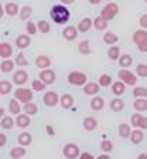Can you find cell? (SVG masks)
<instances>
[{
    "label": "cell",
    "mask_w": 147,
    "mask_h": 159,
    "mask_svg": "<svg viewBox=\"0 0 147 159\" xmlns=\"http://www.w3.org/2000/svg\"><path fill=\"white\" fill-rule=\"evenodd\" d=\"M50 16H51L52 21L57 24H65L68 23L69 20V10L67 9L65 6H62V4H57V6H54L51 9V11H50Z\"/></svg>",
    "instance_id": "cell-1"
},
{
    "label": "cell",
    "mask_w": 147,
    "mask_h": 159,
    "mask_svg": "<svg viewBox=\"0 0 147 159\" xmlns=\"http://www.w3.org/2000/svg\"><path fill=\"white\" fill-rule=\"evenodd\" d=\"M118 13H119V6L116 3H113V2H109V3L102 9L101 17L105 19L106 21H110V20H113L115 17L118 16Z\"/></svg>",
    "instance_id": "cell-2"
},
{
    "label": "cell",
    "mask_w": 147,
    "mask_h": 159,
    "mask_svg": "<svg viewBox=\"0 0 147 159\" xmlns=\"http://www.w3.org/2000/svg\"><path fill=\"white\" fill-rule=\"evenodd\" d=\"M86 81H88V77L82 71H71L68 74V83L72 84V85H78V87L85 85Z\"/></svg>",
    "instance_id": "cell-3"
},
{
    "label": "cell",
    "mask_w": 147,
    "mask_h": 159,
    "mask_svg": "<svg viewBox=\"0 0 147 159\" xmlns=\"http://www.w3.org/2000/svg\"><path fill=\"white\" fill-rule=\"evenodd\" d=\"M118 77H119V81H122L124 85H132L133 87V85H136V83H137V77L126 68L120 70V71L118 73Z\"/></svg>",
    "instance_id": "cell-4"
},
{
    "label": "cell",
    "mask_w": 147,
    "mask_h": 159,
    "mask_svg": "<svg viewBox=\"0 0 147 159\" xmlns=\"http://www.w3.org/2000/svg\"><path fill=\"white\" fill-rule=\"evenodd\" d=\"M14 98H16L19 102H23V104L31 102V99H33V91H30L28 88H17L16 91H14Z\"/></svg>",
    "instance_id": "cell-5"
},
{
    "label": "cell",
    "mask_w": 147,
    "mask_h": 159,
    "mask_svg": "<svg viewBox=\"0 0 147 159\" xmlns=\"http://www.w3.org/2000/svg\"><path fill=\"white\" fill-rule=\"evenodd\" d=\"M57 80V74L55 71H52V70H41V73H40V81H43L45 85H51V84L55 83Z\"/></svg>",
    "instance_id": "cell-6"
},
{
    "label": "cell",
    "mask_w": 147,
    "mask_h": 159,
    "mask_svg": "<svg viewBox=\"0 0 147 159\" xmlns=\"http://www.w3.org/2000/svg\"><path fill=\"white\" fill-rule=\"evenodd\" d=\"M62 152H64V156L67 159H76L79 156V153H81V151H79L78 145H75V143H67L64 146Z\"/></svg>",
    "instance_id": "cell-7"
},
{
    "label": "cell",
    "mask_w": 147,
    "mask_h": 159,
    "mask_svg": "<svg viewBox=\"0 0 147 159\" xmlns=\"http://www.w3.org/2000/svg\"><path fill=\"white\" fill-rule=\"evenodd\" d=\"M132 126L139 129H147V116H143L141 114H133L132 115Z\"/></svg>",
    "instance_id": "cell-8"
},
{
    "label": "cell",
    "mask_w": 147,
    "mask_h": 159,
    "mask_svg": "<svg viewBox=\"0 0 147 159\" xmlns=\"http://www.w3.org/2000/svg\"><path fill=\"white\" fill-rule=\"evenodd\" d=\"M43 101L47 107H51L52 108V107H55L57 104H59V97L55 91H47V93L44 94Z\"/></svg>",
    "instance_id": "cell-9"
},
{
    "label": "cell",
    "mask_w": 147,
    "mask_h": 159,
    "mask_svg": "<svg viewBox=\"0 0 147 159\" xmlns=\"http://www.w3.org/2000/svg\"><path fill=\"white\" fill-rule=\"evenodd\" d=\"M62 37L67 40V41H74V40L78 37V30L74 26H67L62 31Z\"/></svg>",
    "instance_id": "cell-10"
},
{
    "label": "cell",
    "mask_w": 147,
    "mask_h": 159,
    "mask_svg": "<svg viewBox=\"0 0 147 159\" xmlns=\"http://www.w3.org/2000/svg\"><path fill=\"white\" fill-rule=\"evenodd\" d=\"M27 80H28V74H27L24 70H17L16 73L13 74V81H14V84H17V85L26 84Z\"/></svg>",
    "instance_id": "cell-11"
},
{
    "label": "cell",
    "mask_w": 147,
    "mask_h": 159,
    "mask_svg": "<svg viewBox=\"0 0 147 159\" xmlns=\"http://www.w3.org/2000/svg\"><path fill=\"white\" fill-rule=\"evenodd\" d=\"M14 124H16L19 128H27V126L31 124V119H30V116L27 115V114H19V115L16 116V121H14Z\"/></svg>",
    "instance_id": "cell-12"
},
{
    "label": "cell",
    "mask_w": 147,
    "mask_h": 159,
    "mask_svg": "<svg viewBox=\"0 0 147 159\" xmlns=\"http://www.w3.org/2000/svg\"><path fill=\"white\" fill-rule=\"evenodd\" d=\"M30 44H31V39H30V36H27V34H20V36L16 37V46L19 47V48L24 50V48H27Z\"/></svg>",
    "instance_id": "cell-13"
},
{
    "label": "cell",
    "mask_w": 147,
    "mask_h": 159,
    "mask_svg": "<svg viewBox=\"0 0 147 159\" xmlns=\"http://www.w3.org/2000/svg\"><path fill=\"white\" fill-rule=\"evenodd\" d=\"M143 139H144V134L141 129L136 128L134 131H132L130 132V141L132 143H134V145H139V143L143 142Z\"/></svg>",
    "instance_id": "cell-14"
},
{
    "label": "cell",
    "mask_w": 147,
    "mask_h": 159,
    "mask_svg": "<svg viewBox=\"0 0 147 159\" xmlns=\"http://www.w3.org/2000/svg\"><path fill=\"white\" fill-rule=\"evenodd\" d=\"M3 9H4V13H6L7 16H10V17L17 16V13L20 11V7L17 6V3H14V2H9Z\"/></svg>",
    "instance_id": "cell-15"
},
{
    "label": "cell",
    "mask_w": 147,
    "mask_h": 159,
    "mask_svg": "<svg viewBox=\"0 0 147 159\" xmlns=\"http://www.w3.org/2000/svg\"><path fill=\"white\" fill-rule=\"evenodd\" d=\"M91 27H92V20L89 17H85V19H82L78 23L76 30H78V33H86V31L91 30Z\"/></svg>",
    "instance_id": "cell-16"
},
{
    "label": "cell",
    "mask_w": 147,
    "mask_h": 159,
    "mask_svg": "<svg viewBox=\"0 0 147 159\" xmlns=\"http://www.w3.org/2000/svg\"><path fill=\"white\" fill-rule=\"evenodd\" d=\"M17 142H19L20 146H28L30 143L33 142V136L28 132H21L17 136Z\"/></svg>",
    "instance_id": "cell-17"
},
{
    "label": "cell",
    "mask_w": 147,
    "mask_h": 159,
    "mask_svg": "<svg viewBox=\"0 0 147 159\" xmlns=\"http://www.w3.org/2000/svg\"><path fill=\"white\" fill-rule=\"evenodd\" d=\"M13 54V48L10 46L9 43H0V57L4 60L10 58Z\"/></svg>",
    "instance_id": "cell-18"
},
{
    "label": "cell",
    "mask_w": 147,
    "mask_h": 159,
    "mask_svg": "<svg viewBox=\"0 0 147 159\" xmlns=\"http://www.w3.org/2000/svg\"><path fill=\"white\" fill-rule=\"evenodd\" d=\"M59 104L64 109H69L72 105H74V97L71 94H64V95L59 98Z\"/></svg>",
    "instance_id": "cell-19"
},
{
    "label": "cell",
    "mask_w": 147,
    "mask_h": 159,
    "mask_svg": "<svg viewBox=\"0 0 147 159\" xmlns=\"http://www.w3.org/2000/svg\"><path fill=\"white\" fill-rule=\"evenodd\" d=\"M99 84H96V83H88V84H85V87H84V93L86 94V95H93L95 97L96 94L99 93Z\"/></svg>",
    "instance_id": "cell-20"
},
{
    "label": "cell",
    "mask_w": 147,
    "mask_h": 159,
    "mask_svg": "<svg viewBox=\"0 0 147 159\" xmlns=\"http://www.w3.org/2000/svg\"><path fill=\"white\" fill-rule=\"evenodd\" d=\"M36 66L41 70H45L51 66V60H50V57H47V56H38L36 58Z\"/></svg>",
    "instance_id": "cell-21"
},
{
    "label": "cell",
    "mask_w": 147,
    "mask_h": 159,
    "mask_svg": "<svg viewBox=\"0 0 147 159\" xmlns=\"http://www.w3.org/2000/svg\"><path fill=\"white\" fill-rule=\"evenodd\" d=\"M105 107V101L102 97H98L95 95L93 98L91 99V108L93 109V111H102Z\"/></svg>",
    "instance_id": "cell-22"
},
{
    "label": "cell",
    "mask_w": 147,
    "mask_h": 159,
    "mask_svg": "<svg viewBox=\"0 0 147 159\" xmlns=\"http://www.w3.org/2000/svg\"><path fill=\"white\" fill-rule=\"evenodd\" d=\"M133 108L137 112H144L147 111V98H136L133 102Z\"/></svg>",
    "instance_id": "cell-23"
},
{
    "label": "cell",
    "mask_w": 147,
    "mask_h": 159,
    "mask_svg": "<svg viewBox=\"0 0 147 159\" xmlns=\"http://www.w3.org/2000/svg\"><path fill=\"white\" fill-rule=\"evenodd\" d=\"M82 125H84V128H85L86 131H93V129H96V126H98V121H96V118H93V116H86V118L84 119Z\"/></svg>",
    "instance_id": "cell-24"
},
{
    "label": "cell",
    "mask_w": 147,
    "mask_h": 159,
    "mask_svg": "<svg viewBox=\"0 0 147 159\" xmlns=\"http://www.w3.org/2000/svg\"><path fill=\"white\" fill-rule=\"evenodd\" d=\"M24 155H26V148H24V146L19 145L10 151V158L11 159H21Z\"/></svg>",
    "instance_id": "cell-25"
},
{
    "label": "cell",
    "mask_w": 147,
    "mask_h": 159,
    "mask_svg": "<svg viewBox=\"0 0 147 159\" xmlns=\"http://www.w3.org/2000/svg\"><path fill=\"white\" fill-rule=\"evenodd\" d=\"M133 41H134L136 46L140 44V43H143V41H147V31L146 30H137V31H134Z\"/></svg>",
    "instance_id": "cell-26"
},
{
    "label": "cell",
    "mask_w": 147,
    "mask_h": 159,
    "mask_svg": "<svg viewBox=\"0 0 147 159\" xmlns=\"http://www.w3.org/2000/svg\"><path fill=\"white\" fill-rule=\"evenodd\" d=\"M9 111H10V114H13V115H16V116L20 114V111H21V105H20V102L16 98H13V99H10L9 101Z\"/></svg>",
    "instance_id": "cell-27"
},
{
    "label": "cell",
    "mask_w": 147,
    "mask_h": 159,
    "mask_svg": "<svg viewBox=\"0 0 147 159\" xmlns=\"http://www.w3.org/2000/svg\"><path fill=\"white\" fill-rule=\"evenodd\" d=\"M92 26L95 27V29L98 30V31H103V30L108 29V21H106L105 19H102V17L99 16V17H96V19L93 20V21H92Z\"/></svg>",
    "instance_id": "cell-28"
},
{
    "label": "cell",
    "mask_w": 147,
    "mask_h": 159,
    "mask_svg": "<svg viewBox=\"0 0 147 159\" xmlns=\"http://www.w3.org/2000/svg\"><path fill=\"white\" fill-rule=\"evenodd\" d=\"M23 111H24V114L31 116V115H36V114L38 112V107H37L34 102H27V104H24Z\"/></svg>",
    "instance_id": "cell-29"
},
{
    "label": "cell",
    "mask_w": 147,
    "mask_h": 159,
    "mask_svg": "<svg viewBox=\"0 0 147 159\" xmlns=\"http://www.w3.org/2000/svg\"><path fill=\"white\" fill-rule=\"evenodd\" d=\"M119 41V37L116 36L115 33H106V34H103V43L105 44H108V46H115V44Z\"/></svg>",
    "instance_id": "cell-30"
},
{
    "label": "cell",
    "mask_w": 147,
    "mask_h": 159,
    "mask_svg": "<svg viewBox=\"0 0 147 159\" xmlns=\"http://www.w3.org/2000/svg\"><path fill=\"white\" fill-rule=\"evenodd\" d=\"M124 89H126V85H124L122 81H116V83H112V93L115 95H122L124 93Z\"/></svg>",
    "instance_id": "cell-31"
},
{
    "label": "cell",
    "mask_w": 147,
    "mask_h": 159,
    "mask_svg": "<svg viewBox=\"0 0 147 159\" xmlns=\"http://www.w3.org/2000/svg\"><path fill=\"white\" fill-rule=\"evenodd\" d=\"M109 105H110V109L113 112H119V111H122V109L124 108V102L120 98H113Z\"/></svg>",
    "instance_id": "cell-32"
},
{
    "label": "cell",
    "mask_w": 147,
    "mask_h": 159,
    "mask_svg": "<svg viewBox=\"0 0 147 159\" xmlns=\"http://www.w3.org/2000/svg\"><path fill=\"white\" fill-rule=\"evenodd\" d=\"M11 89H13V85L10 81H0V95H7V94L11 93Z\"/></svg>",
    "instance_id": "cell-33"
},
{
    "label": "cell",
    "mask_w": 147,
    "mask_h": 159,
    "mask_svg": "<svg viewBox=\"0 0 147 159\" xmlns=\"http://www.w3.org/2000/svg\"><path fill=\"white\" fill-rule=\"evenodd\" d=\"M78 50H79V53H81V54H84V56H88V54L92 53L91 43H89L88 40H84V41H81V43H79Z\"/></svg>",
    "instance_id": "cell-34"
},
{
    "label": "cell",
    "mask_w": 147,
    "mask_h": 159,
    "mask_svg": "<svg viewBox=\"0 0 147 159\" xmlns=\"http://www.w3.org/2000/svg\"><path fill=\"white\" fill-rule=\"evenodd\" d=\"M13 68H14V61H11L10 58L3 60L2 64H0V70H2L3 73H11Z\"/></svg>",
    "instance_id": "cell-35"
},
{
    "label": "cell",
    "mask_w": 147,
    "mask_h": 159,
    "mask_svg": "<svg viewBox=\"0 0 147 159\" xmlns=\"http://www.w3.org/2000/svg\"><path fill=\"white\" fill-rule=\"evenodd\" d=\"M19 14H20V19L26 21V20H28L30 17H31V14H33V9H31L30 6H24V7L20 9Z\"/></svg>",
    "instance_id": "cell-36"
},
{
    "label": "cell",
    "mask_w": 147,
    "mask_h": 159,
    "mask_svg": "<svg viewBox=\"0 0 147 159\" xmlns=\"http://www.w3.org/2000/svg\"><path fill=\"white\" fill-rule=\"evenodd\" d=\"M132 63H133V58H132L129 54H123V56L119 57V64H120L122 68H128V67H130Z\"/></svg>",
    "instance_id": "cell-37"
},
{
    "label": "cell",
    "mask_w": 147,
    "mask_h": 159,
    "mask_svg": "<svg viewBox=\"0 0 147 159\" xmlns=\"http://www.w3.org/2000/svg\"><path fill=\"white\" fill-rule=\"evenodd\" d=\"M108 57L110 60H118L120 57V48L118 46H110L108 50Z\"/></svg>",
    "instance_id": "cell-38"
},
{
    "label": "cell",
    "mask_w": 147,
    "mask_h": 159,
    "mask_svg": "<svg viewBox=\"0 0 147 159\" xmlns=\"http://www.w3.org/2000/svg\"><path fill=\"white\" fill-rule=\"evenodd\" d=\"M130 125H128V124H120L119 125V135L122 136V138H129L130 136Z\"/></svg>",
    "instance_id": "cell-39"
},
{
    "label": "cell",
    "mask_w": 147,
    "mask_h": 159,
    "mask_svg": "<svg viewBox=\"0 0 147 159\" xmlns=\"http://www.w3.org/2000/svg\"><path fill=\"white\" fill-rule=\"evenodd\" d=\"M37 30H40V33L47 34V33H50L51 26H50L48 21H45V20H41V21H38V23H37Z\"/></svg>",
    "instance_id": "cell-40"
},
{
    "label": "cell",
    "mask_w": 147,
    "mask_h": 159,
    "mask_svg": "<svg viewBox=\"0 0 147 159\" xmlns=\"http://www.w3.org/2000/svg\"><path fill=\"white\" fill-rule=\"evenodd\" d=\"M0 125H2V128L3 129H11L14 126V119L11 118V116H3Z\"/></svg>",
    "instance_id": "cell-41"
},
{
    "label": "cell",
    "mask_w": 147,
    "mask_h": 159,
    "mask_svg": "<svg viewBox=\"0 0 147 159\" xmlns=\"http://www.w3.org/2000/svg\"><path fill=\"white\" fill-rule=\"evenodd\" d=\"M112 77L110 75H108V74H102L101 77H99V87H109V85H112Z\"/></svg>",
    "instance_id": "cell-42"
},
{
    "label": "cell",
    "mask_w": 147,
    "mask_h": 159,
    "mask_svg": "<svg viewBox=\"0 0 147 159\" xmlns=\"http://www.w3.org/2000/svg\"><path fill=\"white\" fill-rule=\"evenodd\" d=\"M101 149L103 151V153L112 152V149H113V143H112V141H109V139H103V141L101 142Z\"/></svg>",
    "instance_id": "cell-43"
},
{
    "label": "cell",
    "mask_w": 147,
    "mask_h": 159,
    "mask_svg": "<svg viewBox=\"0 0 147 159\" xmlns=\"http://www.w3.org/2000/svg\"><path fill=\"white\" fill-rule=\"evenodd\" d=\"M133 95L136 98H147V88H144V87H136L133 89Z\"/></svg>",
    "instance_id": "cell-44"
},
{
    "label": "cell",
    "mask_w": 147,
    "mask_h": 159,
    "mask_svg": "<svg viewBox=\"0 0 147 159\" xmlns=\"http://www.w3.org/2000/svg\"><path fill=\"white\" fill-rule=\"evenodd\" d=\"M14 64H17L19 67H26V66H28V60L26 58V56L23 53H20V54H17L16 60H14Z\"/></svg>",
    "instance_id": "cell-45"
},
{
    "label": "cell",
    "mask_w": 147,
    "mask_h": 159,
    "mask_svg": "<svg viewBox=\"0 0 147 159\" xmlns=\"http://www.w3.org/2000/svg\"><path fill=\"white\" fill-rule=\"evenodd\" d=\"M45 84L43 83V81H40V80H34L33 83H31V88L34 89V91H44L45 89Z\"/></svg>",
    "instance_id": "cell-46"
},
{
    "label": "cell",
    "mask_w": 147,
    "mask_h": 159,
    "mask_svg": "<svg viewBox=\"0 0 147 159\" xmlns=\"http://www.w3.org/2000/svg\"><path fill=\"white\" fill-rule=\"evenodd\" d=\"M136 74L139 77H147V66L146 64H139L136 68Z\"/></svg>",
    "instance_id": "cell-47"
},
{
    "label": "cell",
    "mask_w": 147,
    "mask_h": 159,
    "mask_svg": "<svg viewBox=\"0 0 147 159\" xmlns=\"http://www.w3.org/2000/svg\"><path fill=\"white\" fill-rule=\"evenodd\" d=\"M26 30H27V33H28V36H33V34L37 33V24L33 23V21H28L26 26Z\"/></svg>",
    "instance_id": "cell-48"
},
{
    "label": "cell",
    "mask_w": 147,
    "mask_h": 159,
    "mask_svg": "<svg viewBox=\"0 0 147 159\" xmlns=\"http://www.w3.org/2000/svg\"><path fill=\"white\" fill-rule=\"evenodd\" d=\"M78 158L79 159H95V156L92 155V153H89V152H82V153H79Z\"/></svg>",
    "instance_id": "cell-49"
},
{
    "label": "cell",
    "mask_w": 147,
    "mask_h": 159,
    "mask_svg": "<svg viewBox=\"0 0 147 159\" xmlns=\"http://www.w3.org/2000/svg\"><path fill=\"white\" fill-rule=\"evenodd\" d=\"M139 23H140V26L143 27V29H147V14H143V16L140 17Z\"/></svg>",
    "instance_id": "cell-50"
},
{
    "label": "cell",
    "mask_w": 147,
    "mask_h": 159,
    "mask_svg": "<svg viewBox=\"0 0 147 159\" xmlns=\"http://www.w3.org/2000/svg\"><path fill=\"white\" fill-rule=\"evenodd\" d=\"M137 48H139V51H141V53H147V41H143V43L137 44Z\"/></svg>",
    "instance_id": "cell-51"
},
{
    "label": "cell",
    "mask_w": 147,
    "mask_h": 159,
    "mask_svg": "<svg viewBox=\"0 0 147 159\" xmlns=\"http://www.w3.org/2000/svg\"><path fill=\"white\" fill-rule=\"evenodd\" d=\"M6 143H7V136L4 135V134L0 132V148H3Z\"/></svg>",
    "instance_id": "cell-52"
},
{
    "label": "cell",
    "mask_w": 147,
    "mask_h": 159,
    "mask_svg": "<svg viewBox=\"0 0 147 159\" xmlns=\"http://www.w3.org/2000/svg\"><path fill=\"white\" fill-rule=\"evenodd\" d=\"M45 132L48 134L50 136H54V135H55V131H54V128H52L51 125H47V128H45Z\"/></svg>",
    "instance_id": "cell-53"
},
{
    "label": "cell",
    "mask_w": 147,
    "mask_h": 159,
    "mask_svg": "<svg viewBox=\"0 0 147 159\" xmlns=\"http://www.w3.org/2000/svg\"><path fill=\"white\" fill-rule=\"evenodd\" d=\"M96 159H110V156H109L108 153H102V155H99Z\"/></svg>",
    "instance_id": "cell-54"
},
{
    "label": "cell",
    "mask_w": 147,
    "mask_h": 159,
    "mask_svg": "<svg viewBox=\"0 0 147 159\" xmlns=\"http://www.w3.org/2000/svg\"><path fill=\"white\" fill-rule=\"evenodd\" d=\"M61 2H62V4H72L75 0H61Z\"/></svg>",
    "instance_id": "cell-55"
},
{
    "label": "cell",
    "mask_w": 147,
    "mask_h": 159,
    "mask_svg": "<svg viewBox=\"0 0 147 159\" xmlns=\"http://www.w3.org/2000/svg\"><path fill=\"white\" fill-rule=\"evenodd\" d=\"M3 16H4V9H3V6L0 4V19H2Z\"/></svg>",
    "instance_id": "cell-56"
},
{
    "label": "cell",
    "mask_w": 147,
    "mask_h": 159,
    "mask_svg": "<svg viewBox=\"0 0 147 159\" xmlns=\"http://www.w3.org/2000/svg\"><path fill=\"white\" fill-rule=\"evenodd\" d=\"M89 3L91 4H99L101 3V0H89Z\"/></svg>",
    "instance_id": "cell-57"
},
{
    "label": "cell",
    "mask_w": 147,
    "mask_h": 159,
    "mask_svg": "<svg viewBox=\"0 0 147 159\" xmlns=\"http://www.w3.org/2000/svg\"><path fill=\"white\" fill-rule=\"evenodd\" d=\"M146 158H147V155H146V153H140V155L137 156V159H146Z\"/></svg>",
    "instance_id": "cell-58"
},
{
    "label": "cell",
    "mask_w": 147,
    "mask_h": 159,
    "mask_svg": "<svg viewBox=\"0 0 147 159\" xmlns=\"http://www.w3.org/2000/svg\"><path fill=\"white\" fill-rule=\"evenodd\" d=\"M3 116H4V108L0 107V118H3Z\"/></svg>",
    "instance_id": "cell-59"
},
{
    "label": "cell",
    "mask_w": 147,
    "mask_h": 159,
    "mask_svg": "<svg viewBox=\"0 0 147 159\" xmlns=\"http://www.w3.org/2000/svg\"><path fill=\"white\" fill-rule=\"evenodd\" d=\"M146 3H147V0H146Z\"/></svg>",
    "instance_id": "cell-60"
},
{
    "label": "cell",
    "mask_w": 147,
    "mask_h": 159,
    "mask_svg": "<svg viewBox=\"0 0 147 159\" xmlns=\"http://www.w3.org/2000/svg\"><path fill=\"white\" fill-rule=\"evenodd\" d=\"M109 2H110V0H109Z\"/></svg>",
    "instance_id": "cell-61"
},
{
    "label": "cell",
    "mask_w": 147,
    "mask_h": 159,
    "mask_svg": "<svg viewBox=\"0 0 147 159\" xmlns=\"http://www.w3.org/2000/svg\"><path fill=\"white\" fill-rule=\"evenodd\" d=\"M146 159H147V158H146Z\"/></svg>",
    "instance_id": "cell-62"
}]
</instances>
